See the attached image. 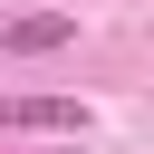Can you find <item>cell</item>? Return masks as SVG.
I'll list each match as a JSON object with an SVG mask.
<instances>
[{
  "label": "cell",
  "mask_w": 154,
  "mask_h": 154,
  "mask_svg": "<svg viewBox=\"0 0 154 154\" xmlns=\"http://www.w3.org/2000/svg\"><path fill=\"white\" fill-rule=\"evenodd\" d=\"M0 125H19V135H87V106L77 96H0Z\"/></svg>",
  "instance_id": "cell-1"
},
{
  "label": "cell",
  "mask_w": 154,
  "mask_h": 154,
  "mask_svg": "<svg viewBox=\"0 0 154 154\" xmlns=\"http://www.w3.org/2000/svg\"><path fill=\"white\" fill-rule=\"evenodd\" d=\"M67 38H77V19H67V10H29V19H10V29H0V48H10V58H48V48H67Z\"/></svg>",
  "instance_id": "cell-2"
}]
</instances>
